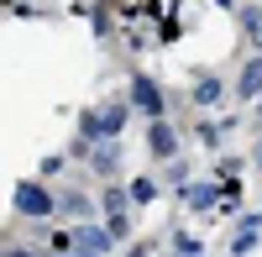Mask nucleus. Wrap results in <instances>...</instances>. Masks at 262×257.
I'll use <instances>...</instances> for the list:
<instances>
[{"mask_svg":"<svg viewBox=\"0 0 262 257\" xmlns=\"http://www.w3.org/2000/svg\"><path fill=\"white\" fill-rule=\"evenodd\" d=\"M121 121H126V105L90 111V116H84V142H105V137H116V132H121Z\"/></svg>","mask_w":262,"mask_h":257,"instance_id":"1","label":"nucleus"},{"mask_svg":"<svg viewBox=\"0 0 262 257\" xmlns=\"http://www.w3.org/2000/svg\"><path fill=\"white\" fill-rule=\"evenodd\" d=\"M16 205H21V216H48V210H53L48 189H37V184H21L16 189Z\"/></svg>","mask_w":262,"mask_h":257,"instance_id":"2","label":"nucleus"},{"mask_svg":"<svg viewBox=\"0 0 262 257\" xmlns=\"http://www.w3.org/2000/svg\"><path fill=\"white\" fill-rule=\"evenodd\" d=\"M131 95H137L142 111H152V116L163 111V95H158V84H152V79H131Z\"/></svg>","mask_w":262,"mask_h":257,"instance_id":"3","label":"nucleus"},{"mask_svg":"<svg viewBox=\"0 0 262 257\" xmlns=\"http://www.w3.org/2000/svg\"><path fill=\"white\" fill-rule=\"evenodd\" d=\"M242 95H262V58L247 63V74H242Z\"/></svg>","mask_w":262,"mask_h":257,"instance_id":"4","label":"nucleus"},{"mask_svg":"<svg viewBox=\"0 0 262 257\" xmlns=\"http://www.w3.org/2000/svg\"><path fill=\"white\" fill-rule=\"evenodd\" d=\"M173 147H179V142H173V132H168V126L158 121V126H152V153H163V158H168Z\"/></svg>","mask_w":262,"mask_h":257,"instance_id":"5","label":"nucleus"},{"mask_svg":"<svg viewBox=\"0 0 262 257\" xmlns=\"http://www.w3.org/2000/svg\"><path fill=\"white\" fill-rule=\"evenodd\" d=\"M194 100H200V105H215V100H221V79H200Z\"/></svg>","mask_w":262,"mask_h":257,"instance_id":"6","label":"nucleus"},{"mask_svg":"<svg viewBox=\"0 0 262 257\" xmlns=\"http://www.w3.org/2000/svg\"><path fill=\"white\" fill-rule=\"evenodd\" d=\"M247 32H252L257 48H262V11H247Z\"/></svg>","mask_w":262,"mask_h":257,"instance_id":"7","label":"nucleus"},{"mask_svg":"<svg viewBox=\"0 0 262 257\" xmlns=\"http://www.w3.org/2000/svg\"><path fill=\"white\" fill-rule=\"evenodd\" d=\"M11 257H32V252H11Z\"/></svg>","mask_w":262,"mask_h":257,"instance_id":"8","label":"nucleus"}]
</instances>
